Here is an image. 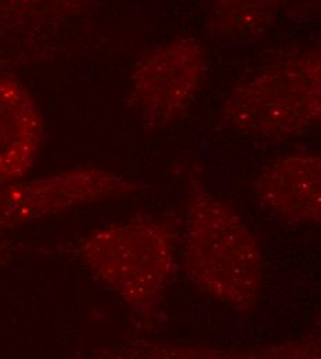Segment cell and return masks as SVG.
<instances>
[{
    "mask_svg": "<svg viewBox=\"0 0 321 359\" xmlns=\"http://www.w3.org/2000/svg\"><path fill=\"white\" fill-rule=\"evenodd\" d=\"M184 220L187 279L235 313L255 311L263 286V256L254 229L197 179L188 187Z\"/></svg>",
    "mask_w": 321,
    "mask_h": 359,
    "instance_id": "cell-1",
    "label": "cell"
},
{
    "mask_svg": "<svg viewBox=\"0 0 321 359\" xmlns=\"http://www.w3.org/2000/svg\"><path fill=\"white\" fill-rule=\"evenodd\" d=\"M219 118L226 129L262 141L321 130V38L277 54L237 81Z\"/></svg>",
    "mask_w": 321,
    "mask_h": 359,
    "instance_id": "cell-2",
    "label": "cell"
},
{
    "mask_svg": "<svg viewBox=\"0 0 321 359\" xmlns=\"http://www.w3.org/2000/svg\"><path fill=\"white\" fill-rule=\"evenodd\" d=\"M176 229L154 217H138L92 232L81 256L138 318H154L176 269Z\"/></svg>",
    "mask_w": 321,
    "mask_h": 359,
    "instance_id": "cell-3",
    "label": "cell"
},
{
    "mask_svg": "<svg viewBox=\"0 0 321 359\" xmlns=\"http://www.w3.org/2000/svg\"><path fill=\"white\" fill-rule=\"evenodd\" d=\"M207 71L205 48L195 38L178 36L148 50L131 76L132 97L144 126L158 130L182 121Z\"/></svg>",
    "mask_w": 321,
    "mask_h": 359,
    "instance_id": "cell-4",
    "label": "cell"
},
{
    "mask_svg": "<svg viewBox=\"0 0 321 359\" xmlns=\"http://www.w3.org/2000/svg\"><path fill=\"white\" fill-rule=\"evenodd\" d=\"M143 189L135 180L98 168H82L32 181L0 185V229L30 224L84 205Z\"/></svg>",
    "mask_w": 321,
    "mask_h": 359,
    "instance_id": "cell-5",
    "label": "cell"
},
{
    "mask_svg": "<svg viewBox=\"0 0 321 359\" xmlns=\"http://www.w3.org/2000/svg\"><path fill=\"white\" fill-rule=\"evenodd\" d=\"M254 199L268 215L289 225L321 223V152L275 158L252 184Z\"/></svg>",
    "mask_w": 321,
    "mask_h": 359,
    "instance_id": "cell-6",
    "label": "cell"
},
{
    "mask_svg": "<svg viewBox=\"0 0 321 359\" xmlns=\"http://www.w3.org/2000/svg\"><path fill=\"white\" fill-rule=\"evenodd\" d=\"M44 141V116L18 79L0 72V185L20 181L35 165Z\"/></svg>",
    "mask_w": 321,
    "mask_h": 359,
    "instance_id": "cell-7",
    "label": "cell"
},
{
    "mask_svg": "<svg viewBox=\"0 0 321 359\" xmlns=\"http://www.w3.org/2000/svg\"><path fill=\"white\" fill-rule=\"evenodd\" d=\"M294 0H212L208 25L215 38L248 42L270 31Z\"/></svg>",
    "mask_w": 321,
    "mask_h": 359,
    "instance_id": "cell-8",
    "label": "cell"
},
{
    "mask_svg": "<svg viewBox=\"0 0 321 359\" xmlns=\"http://www.w3.org/2000/svg\"><path fill=\"white\" fill-rule=\"evenodd\" d=\"M143 358L191 359H310L321 358V336L302 340L277 343L270 346L248 348H211L172 346L164 343H143L140 348Z\"/></svg>",
    "mask_w": 321,
    "mask_h": 359,
    "instance_id": "cell-9",
    "label": "cell"
},
{
    "mask_svg": "<svg viewBox=\"0 0 321 359\" xmlns=\"http://www.w3.org/2000/svg\"><path fill=\"white\" fill-rule=\"evenodd\" d=\"M92 0H0V31L65 20Z\"/></svg>",
    "mask_w": 321,
    "mask_h": 359,
    "instance_id": "cell-10",
    "label": "cell"
},
{
    "mask_svg": "<svg viewBox=\"0 0 321 359\" xmlns=\"http://www.w3.org/2000/svg\"><path fill=\"white\" fill-rule=\"evenodd\" d=\"M285 17L294 22L321 21V0H294L285 10Z\"/></svg>",
    "mask_w": 321,
    "mask_h": 359,
    "instance_id": "cell-11",
    "label": "cell"
},
{
    "mask_svg": "<svg viewBox=\"0 0 321 359\" xmlns=\"http://www.w3.org/2000/svg\"><path fill=\"white\" fill-rule=\"evenodd\" d=\"M0 72H6V62L0 60Z\"/></svg>",
    "mask_w": 321,
    "mask_h": 359,
    "instance_id": "cell-12",
    "label": "cell"
}]
</instances>
